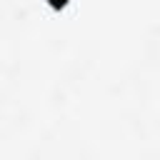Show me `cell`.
Wrapping results in <instances>:
<instances>
[{
	"instance_id": "cell-1",
	"label": "cell",
	"mask_w": 160,
	"mask_h": 160,
	"mask_svg": "<svg viewBox=\"0 0 160 160\" xmlns=\"http://www.w3.org/2000/svg\"><path fill=\"white\" fill-rule=\"evenodd\" d=\"M45 2H48L52 10H62V8L68 5V0H45Z\"/></svg>"
}]
</instances>
